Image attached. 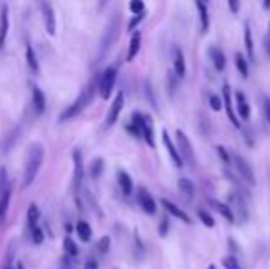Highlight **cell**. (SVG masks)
I'll return each instance as SVG.
<instances>
[{
	"instance_id": "obj_17",
	"label": "cell",
	"mask_w": 270,
	"mask_h": 269,
	"mask_svg": "<svg viewBox=\"0 0 270 269\" xmlns=\"http://www.w3.org/2000/svg\"><path fill=\"white\" fill-rule=\"evenodd\" d=\"M208 55H210V59L217 72H222L226 68V55H224V52L219 46H210L208 48Z\"/></svg>"
},
{
	"instance_id": "obj_54",
	"label": "cell",
	"mask_w": 270,
	"mask_h": 269,
	"mask_svg": "<svg viewBox=\"0 0 270 269\" xmlns=\"http://www.w3.org/2000/svg\"><path fill=\"white\" fill-rule=\"evenodd\" d=\"M208 269H217V268H215V266H210V268H208Z\"/></svg>"
},
{
	"instance_id": "obj_32",
	"label": "cell",
	"mask_w": 270,
	"mask_h": 269,
	"mask_svg": "<svg viewBox=\"0 0 270 269\" xmlns=\"http://www.w3.org/2000/svg\"><path fill=\"white\" fill-rule=\"evenodd\" d=\"M9 197H11V190H9V186H7V188L4 190V194L0 196V221L4 220V216H6V212H7Z\"/></svg>"
},
{
	"instance_id": "obj_25",
	"label": "cell",
	"mask_w": 270,
	"mask_h": 269,
	"mask_svg": "<svg viewBox=\"0 0 270 269\" xmlns=\"http://www.w3.org/2000/svg\"><path fill=\"white\" fill-rule=\"evenodd\" d=\"M28 229H33V227L41 225V210L37 207L35 203H31L30 208H28Z\"/></svg>"
},
{
	"instance_id": "obj_14",
	"label": "cell",
	"mask_w": 270,
	"mask_h": 269,
	"mask_svg": "<svg viewBox=\"0 0 270 269\" xmlns=\"http://www.w3.org/2000/svg\"><path fill=\"white\" fill-rule=\"evenodd\" d=\"M162 142H164V146L168 147V153H169V157H171V160H173V164L177 166V168H182V166H184V160L180 157L177 144H173V140H171V136H169V133L166 129L162 131Z\"/></svg>"
},
{
	"instance_id": "obj_37",
	"label": "cell",
	"mask_w": 270,
	"mask_h": 269,
	"mask_svg": "<svg viewBox=\"0 0 270 269\" xmlns=\"http://www.w3.org/2000/svg\"><path fill=\"white\" fill-rule=\"evenodd\" d=\"M129 9H131L134 15H144L145 13V4L142 0H132L131 4H129Z\"/></svg>"
},
{
	"instance_id": "obj_2",
	"label": "cell",
	"mask_w": 270,
	"mask_h": 269,
	"mask_svg": "<svg viewBox=\"0 0 270 269\" xmlns=\"http://www.w3.org/2000/svg\"><path fill=\"white\" fill-rule=\"evenodd\" d=\"M42 160H44V146L42 144H31L28 157H26L24 166V175H22V188H28L30 184H33L37 173L41 170Z\"/></svg>"
},
{
	"instance_id": "obj_42",
	"label": "cell",
	"mask_w": 270,
	"mask_h": 269,
	"mask_svg": "<svg viewBox=\"0 0 270 269\" xmlns=\"http://www.w3.org/2000/svg\"><path fill=\"white\" fill-rule=\"evenodd\" d=\"M177 80H179V78H177V74H175V72H169V74H168L169 94H171V96H175V91H177Z\"/></svg>"
},
{
	"instance_id": "obj_7",
	"label": "cell",
	"mask_w": 270,
	"mask_h": 269,
	"mask_svg": "<svg viewBox=\"0 0 270 269\" xmlns=\"http://www.w3.org/2000/svg\"><path fill=\"white\" fill-rule=\"evenodd\" d=\"M232 162L235 164V170L239 173V177L245 181L248 186H256V175H254V170L250 162L245 159V157H241L239 153H234L232 155Z\"/></svg>"
},
{
	"instance_id": "obj_41",
	"label": "cell",
	"mask_w": 270,
	"mask_h": 269,
	"mask_svg": "<svg viewBox=\"0 0 270 269\" xmlns=\"http://www.w3.org/2000/svg\"><path fill=\"white\" fill-rule=\"evenodd\" d=\"M108 247H110V238H108V236H103V238L99 240V244H97V251L101 253V255H105V253H108Z\"/></svg>"
},
{
	"instance_id": "obj_29",
	"label": "cell",
	"mask_w": 270,
	"mask_h": 269,
	"mask_svg": "<svg viewBox=\"0 0 270 269\" xmlns=\"http://www.w3.org/2000/svg\"><path fill=\"white\" fill-rule=\"evenodd\" d=\"M179 190L187 197V199H193V197H195V184H193L189 179H186V177L179 179Z\"/></svg>"
},
{
	"instance_id": "obj_31",
	"label": "cell",
	"mask_w": 270,
	"mask_h": 269,
	"mask_svg": "<svg viewBox=\"0 0 270 269\" xmlns=\"http://www.w3.org/2000/svg\"><path fill=\"white\" fill-rule=\"evenodd\" d=\"M63 247H65V253H66V257H68V258H76L79 255L78 245H76V242H74L70 236H66V238H65V242H63Z\"/></svg>"
},
{
	"instance_id": "obj_3",
	"label": "cell",
	"mask_w": 270,
	"mask_h": 269,
	"mask_svg": "<svg viewBox=\"0 0 270 269\" xmlns=\"http://www.w3.org/2000/svg\"><path fill=\"white\" fill-rule=\"evenodd\" d=\"M131 124H127V131L132 136H142L151 147H155V133H153V122L149 117L142 113H132Z\"/></svg>"
},
{
	"instance_id": "obj_48",
	"label": "cell",
	"mask_w": 270,
	"mask_h": 269,
	"mask_svg": "<svg viewBox=\"0 0 270 269\" xmlns=\"http://www.w3.org/2000/svg\"><path fill=\"white\" fill-rule=\"evenodd\" d=\"M144 17H145V13H144V15H136V17H134V18L131 20V22H129V30H131V31L134 30V28H136V26H138L140 22L144 20Z\"/></svg>"
},
{
	"instance_id": "obj_53",
	"label": "cell",
	"mask_w": 270,
	"mask_h": 269,
	"mask_svg": "<svg viewBox=\"0 0 270 269\" xmlns=\"http://www.w3.org/2000/svg\"><path fill=\"white\" fill-rule=\"evenodd\" d=\"M17 269H26V268L22 266V264H17Z\"/></svg>"
},
{
	"instance_id": "obj_39",
	"label": "cell",
	"mask_w": 270,
	"mask_h": 269,
	"mask_svg": "<svg viewBox=\"0 0 270 269\" xmlns=\"http://www.w3.org/2000/svg\"><path fill=\"white\" fill-rule=\"evenodd\" d=\"M101 171H103V160L101 159H96L94 162H92V168H90V175L96 179L101 175Z\"/></svg>"
},
{
	"instance_id": "obj_1",
	"label": "cell",
	"mask_w": 270,
	"mask_h": 269,
	"mask_svg": "<svg viewBox=\"0 0 270 269\" xmlns=\"http://www.w3.org/2000/svg\"><path fill=\"white\" fill-rule=\"evenodd\" d=\"M96 91H97V81L92 80L89 85L85 87L83 91L79 92V96L74 100V104L68 105V107L59 115V124H65V122H68V120H74L76 117H79V115L92 104V100L96 96Z\"/></svg>"
},
{
	"instance_id": "obj_50",
	"label": "cell",
	"mask_w": 270,
	"mask_h": 269,
	"mask_svg": "<svg viewBox=\"0 0 270 269\" xmlns=\"http://www.w3.org/2000/svg\"><path fill=\"white\" fill-rule=\"evenodd\" d=\"M228 7L232 9V13H239V2H235V0H230L228 2Z\"/></svg>"
},
{
	"instance_id": "obj_13",
	"label": "cell",
	"mask_w": 270,
	"mask_h": 269,
	"mask_svg": "<svg viewBox=\"0 0 270 269\" xmlns=\"http://www.w3.org/2000/svg\"><path fill=\"white\" fill-rule=\"evenodd\" d=\"M160 205H162L166 210H168L169 214L173 216V218H177V220H180L182 223H186V225H191L193 221H191V218H189V214H187L186 210H182L180 207H177L173 201H169V199H160Z\"/></svg>"
},
{
	"instance_id": "obj_16",
	"label": "cell",
	"mask_w": 270,
	"mask_h": 269,
	"mask_svg": "<svg viewBox=\"0 0 270 269\" xmlns=\"http://www.w3.org/2000/svg\"><path fill=\"white\" fill-rule=\"evenodd\" d=\"M206 203L210 205V208H213L215 212H219V214H221L226 221H230V223H234L235 221V214L232 212V208L228 207V203L217 201V199H213V197H206Z\"/></svg>"
},
{
	"instance_id": "obj_44",
	"label": "cell",
	"mask_w": 270,
	"mask_h": 269,
	"mask_svg": "<svg viewBox=\"0 0 270 269\" xmlns=\"http://www.w3.org/2000/svg\"><path fill=\"white\" fill-rule=\"evenodd\" d=\"M145 94H147V98H149L151 105H153L155 109H158V105H156V98H155V94H153V87H151L149 83H145Z\"/></svg>"
},
{
	"instance_id": "obj_45",
	"label": "cell",
	"mask_w": 270,
	"mask_h": 269,
	"mask_svg": "<svg viewBox=\"0 0 270 269\" xmlns=\"http://www.w3.org/2000/svg\"><path fill=\"white\" fill-rule=\"evenodd\" d=\"M158 233H160V236H168V233H169V220H168V218H164V220L160 221Z\"/></svg>"
},
{
	"instance_id": "obj_21",
	"label": "cell",
	"mask_w": 270,
	"mask_h": 269,
	"mask_svg": "<svg viewBox=\"0 0 270 269\" xmlns=\"http://www.w3.org/2000/svg\"><path fill=\"white\" fill-rule=\"evenodd\" d=\"M195 6L198 9V17H200V33H206L208 28H210V11H208V6H206L204 2H200V0L195 2Z\"/></svg>"
},
{
	"instance_id": "obj_52",
	"label": "cell",
	"mask_w": 270,
	"mask_h": 269,
	"mask_svg": "<svg viewBox=\"0 0 270 269\" xmlns=\"http://www.w3.org/2000/svg\"><path fill=\"white\" fill-rule=\"evenodd\" d=\"M263 7H265V9H269V7H270V0H265V2H263Z\"/></svg>"
},
{
	"instance_id": "obj_28",
	"label": "cell",
	"mask_w": 270,
	"mask_h": 269,
	"mask_svg": "<svg viewBox=\"0 0 270 269\" xmlns=\"http://www.w3.org/2000/svg\"><path fill=\"white\" fill-rule=\"evenodd\" d=\"M76 233H78L81 242H90V240H92V227H90L87 221H78Z\"/></svg>"
},
{
	"instance_id": "obj_12",
	"label": "cell",
	"mask_w": 270,
	"mask_h": 269,
	"mask_svg": "<svg viewBox=\"0 0 270 269\" xmlns=\"http://www.w3.org/2000/svg\"><path fill=\"white\" fill-rule=\"evenodd\" d=\"M136 199H138V205L142 207V210H144L145 214H156V201L153 199V196H151V192H147V188H144V186H140L138 192H136Z\"/></svg>"
},
{
	"instance_id": "obj_34",
	"label": "cell",
	"mask_w": 270,
	"mask_h": 269,
	"mask_svg": "<svg viewBox=\"0 0 270 269\" xmlns=\"http://www.w3.org/2000/svg\"><path fill=\"white\" fill-rule=\"evenodd\" d=\"M13 258H15V244H11L7 247L6 258H4V266L2 269H13Z\"/></svg>"
},
{
	"instance_id": "obj_18",
	"label": "cell",
	"mask_w": 270,
	"mask_h": 269,
	"mask_svg": "<svg viewBox=\"0 0 270 269\" xmlns=\"http://www.w3.org/2000/svg\"><path fill=\"white\" fill-rule=\"evenodd\" d=\"M235 109H237V115H239L243 120H248V118H250V105H248L246 94L243 91L235 92Z\"/></svg>"
},
{
	"instance_id": "obj_23",
	"label": "cell",
	"mask_w": 270,
	"mask_h": 269,
	"mask_svg": "<svg viewBox=\"0 0 270 269\" xmlns=\"http://www.w3.org/2000/svg\"><path fill=\"white\" fill-rule=\"evenodd\" d=\"M118 184H120V190L123 196H131L134 184H132V179L127 171H123V170L118 171Z\"/></svg>"
},
{
	"instance_id": "obj_20",
	"label": "cell",
	"mask_w": 270,
	"mask_h": 269,
	"mask_svg": "<svg viewBox=\"0 0 270 269\" xmlns=\"http://www.w3.org/2000/svg\"><path fill=\"white\" fill-rule=\"evenodd\" d=\"M173 68L177 78L182 80L186 76V59H184V54L180 48H175V59H173Z\"/></svg>"
},
{
	"instance_id": "obj_46",
	"label": "cell",
	"mask_w": 270,
	"mask_h": 269,
	"mask_svg": "<svg viewBox=\"0 0 270 269\" xmlns=\"http://www.w3.org/2000/svg\"><path fill=\"white\" fill-rule=\"evenodd\" d=\"M263 111H265V118H267V122H269L270 126V98L269 96L263 98Z\"/></svg>"
},
{
	"instance_id": "obj_49",
	"label": "cell",
	"mask_w": 270,
	"mask_h": 269,
	"mask_svg": "<svg viewBox=\"0 0 270 269\" xmlns=\"http://www.w3.org/2000/svg\"><path fill=\"white\" fill-rule=\"evenodd\" d=\"M265 52H267L270 57V24L269 28H267V33H265Z\"/></svg>"
},
{
	"instance_id": "obj_6",
	"label": "cell",
	"mask_w": 270,
	"mask_h": 269,
	"mask_svg": "<svg viewBox=\"0 0 270 269\" xmlns=\"http://www.w3.org/2000/svg\"><path fill=\"white\" fill-rule=\"evenodd\" d=\"M175 138H177V147H179L182 160L187 162L191 168H195L197 166V157H195V151H193V146L191 142H189V138H187V134L182 129H177L175 131Z\"/></svg>"
},
{
	"instance_id": "obj_19",
	"label": "cell",
	"mask_w": 270,
	"mask_h": 269,
	"mask_svg": "<svg viewBox=\"0 0 270 269\" xmlns=\"http://www.w3.org/2000/svg\"><path fill=\"white\" fill-rule=\"evenodd\" d=\"M31 96H33V107H35L37 115H42L44 109H46V96H44V92L37 85H31Z\"/></svg>"
},
{
	"instance_id": "obj_8",
	"label": "cell",
	"mask_w": 270,
	"mask_h": 269,
	"mask_svg": "<svg viewBox=\"0 0 270 269\" xmlns=\"http://www.w3.org/2000/svg\"><path fill=\"white\" fill-rule=\"evenodd\" d=\"M228 207L232 208V212L237 214L241 223L248 221V207H246V197H243L239 192H230L228 194Z\"/></svg>"
},
{
	"instance_id": "obj_11",
	"label": "cell",
	"mask_w": 270,
	"mask_h": 269,
	"mask_svg": "<svg viewBox=\"0 0 270 269\" xmlns=\"http://www.w3.org/2000/svg\"><path fill=\"white\" fill-rule=\"evenodd\" d=\"M222 104H224V111H226V115H228L230 122L234 124L237 129H241V122H239V118H237V113L234 111V102H232V89H230L228 83H224V87H222Z\"/></svg>"
},
{
	"instance_id": "obj_43",
	"label": "cell",
	"mask_w": 270,
	"mask_h": 269,
	"mask_svg": "<svg viewBox=\"0 0 270 269\" xmlns=\"http://www.w3.org/2000/svg\"><path fill=\"white\" fill-rule=\"evenodd\" d=\"M7 188V173L6 170L0 166V196L4 194V190Z\"/></svg>"
},
{
	"instance_id": "obj_24",
	"label": "cell",
	"mask_w": 270,
	"mask_h": 269,
	"mask_svg": "<svg viewBox=\"0 0 270 269\" xmlns=\"http://www.w3.org/2000/svg\"><path fill=\"white\" fill-rule=\"evenodd\" d=\"M140 46H142V33L140 31H134L131 37V43H129V50H127V61H132L140 52Z\"/></svg>"
},
{
	"instance_id": "obj_30",
	"label": "cell",
	"mask_w": 270,
	"mask_h": 269,
	"mask_svg": "<svg viewBox=\"0 0 270 269\" xmlns=\"http://www.w3.org/2000/svg\"><path fill=\"white\" fill-rule=\"evenodd\" d=\"M26 61H28V67L31 68V72L33 74L39 72V59H37V54L31 44L26 46Z\"/></svg>"
},
{
	"instance_id": "obj_27",
	"label": "cell",
	"mask_w": 270,
	"mask_h": 269,
	"mask_svg": "<svg viewBox=\"0 0 270 269\" xmlns=\"http://www.w3.org/2000/svg\"><path fill=\"white\" fill-rule=\"evenodd\" d=\"M234 59H235V68L239 70L241 78H243V80H248V59H246L243 54H239V52H235Z\"/></svg>"
},
{
	"instance_id": "obj_40",
	"label": "cell",
	"mask_w": 270,
	"mask_h": 269,
	"mask_svg": "<svg viewBox=\"0 0 270 269\" xmlns=\"http://www.w3.org/2000/svg\"><path fill=\"white\" fill-rule=\"evenodd\" d=\"M210 107L219 113L222 109V98H219L217 94H210Z\"/></svg>"
},
{
	"instance_id": "obj_22",
	"label": "cell",
	"mask_w": 270,
	"mask_h": 269,
	"mask_svg": "<svg viewBox=\"0 0 270 269\" xmlns=\"http://www.w3.org/2000/svg\"><path fill=\"white\" fill-rule=\"evenodd\" d=\"M7 30H9V20H7V6L0 7V48L6 44Z\"/></svg>"
},
{
	"instance_id": "obj_51",
	"label": "cell",
	"mask_w": 270,
	"mask_h": 269,
	"mask_svg": "<svg viewBox=\"0 0 270 269\" xmlns=\"http://www.w3.org/2000/svg\"><path fill=\"white\" fill-rule=\"evenodd\" d=\"M61 269H74L72 264H70V258L65 257L63 260H61Z\"/></svg>"
},
{
	"instance_id": "obj_5",
	"label": "cell",
	"mask_w": 270,
	"mask_h": 269,
	"mask_svg": "<svg viewBox=\"0 0 270 269\" xmlns=\"http://www.w3.org/2000/svg\"><path fill=\"white\" fill-rule=\"evenodd\" d=\"M116 78H118V67H114V65L107 67L101 72L99 80H97V91H99L103 100L110 98V94H112L116 85Z\"/></svg>"
},
{
	"instance_id": "obj_9",
	"label": "cell",
	"mask_w": 270,
	"mask_h": 269,
	"mask_svg": "<svg viewBox=\"0 0 270 269\" xmlns=\"http://www.w3.org/2000/svg\"><path fill=\"white\" fill-rule=\"evenodd\" d=\"M83 179H85L83 159H81V151L76 149V151H74V194H76V199H78L79 192H81Z\"/></svg>"
},
{
	"instance_id": "obj_38",
	"label": "cell",
	"mask_w": 270,
	"mask_h": 269,
	"mask_svg": "<svg viewBox=\"0 0 270 269\" xmlns=\"http://www.w3.org/2000/svg\"><path fill=\"white\" fill-rule=\"evenodd\" d=\"M222 266H224V269H241L239 262H237V258L232 257V255L222 258Z\"/></svg>"
},
{
	"instance_id": "obj_15",
	"label": "cell",
	"mask_w": 270,
	"mask_h": 269,
	"mask_svg": "<svg viewBox=\"0 0 270 269\" xmlns=\"http://www.w3.org/2000/svg\"><path fill=\"white\" fill-rule=\"evenodd\" d=\"M39 7H41V13H42V17H44V26H46L48 35H55V11H54V7H52V4L41 2Z\"/></svg>"
},
{
	"instance_id": "obj_47",
	"label": "cell",
	"mask_w": 270,
	"mask_h": 269,
	"mask_svg": "<svg viewBox=\"0 0 270 269\" xmlns=\"http://www.w3.org/2000/svg\"><path fill=\"white\" fill-rule=\"evenodd\" d=\"M85 269H99V264L94 257H89L87 262H85Z\"/></svg>"
},
{
	"instance_id": "obj_36",
	"label": "cell",
	"mask_w": 270,
	"mask_h": 269,
	"mask_svg": "<svg viewBox=\"0 0 270 269\" xmlns=\"http://www.w3.org/2000/svg\"><path fill=\"white\" fill-rule=\"evenodd\" d=\"M217 153H219V159L222 160V164L224 166H230L232 164V155L228 153V149L224 146H217Z\"/></svg>"
},
{
	"instance_id": "obj_33",
	"label": "cell",
	"mask_w": 270,
	"mask_h": 269,
	"mask_svg": "<svg viewBox=\"0 0 270 269\" xmlns=\"http://www.w3.org/2000/svg\"><path fill=\"white\" fill-rule=\"evenodd\" d=\"M197 216H198V220L202 221L206 227H210V229H213V227H215V221H213V218L210 216V212H208V210L200 208V210L197 212Z\"/></svg>"
},
{
	"instance_id": "obj_35",
	"label": "cell",
	"mask_w": 270,
	"mask_h": 269,
	"mask_svg": "<svg viewBox=\"0 0 270 269\" xmlns=\"http://www.w3.org/2000/svg\"><path fill=\"white\" fill-rule=\"evenodd\" d=\"M30 231V236H31V242L33 244H42V240H44V233H42V229H41V225L39 227H33V229H28Z\"/></svg>"
},
{
	"instance_id": "obj_26",
	"label": "cell",
	"mask_w": 270,
	"mask_h": 269,
	"mask_svg": "<svg viewBox=\"0 0 270 269\" xmlns=\"http://www.w3.org/2000/svg\"><path fill=\"white\" fill-rule=\"evenodd\" d=\"M245 48H246V59L248 61H254V41H252V30H250V24L245 22Z\"/></svg>"
},
{
	"instance_id": "obj_4",
	"label": "cell",
	"mask_w": 270,
	"mask_h": 269,
	"mask_svg": "<svg viewBox=\"0 0 270 269\" xmlns=\"http://www.w3.org/2000/svg\"><path fill=\"white\" fill-rule=\"evenodd\" d=\"M118 33H120V15H114V17L110 18V22H108L107 30H105V33H103L101 43H99V54H97V61H103V59H105V55L110 52L112 44H114L116 39H118Z\"/></svg>"
},
{
	"instance_id": "obj_10",
	"label": "cell",
	"mask_w": 270,
	"mask_h": 269,
	"mask_svg": "<svg viewBox=\"0 0 270 269\" xmlns=\"http://www.w3.org/2000/svg\"><path fill=\"white\" fill-rule=\"evenodd\" d=\"M123 105H125V96H123V92H118L116 94L114 102L110 104L108 107V113H107V118H105V126L107 128H112L116 122H118V118H120V113L123 109Z\"/></svg>"
}]
</instances>
